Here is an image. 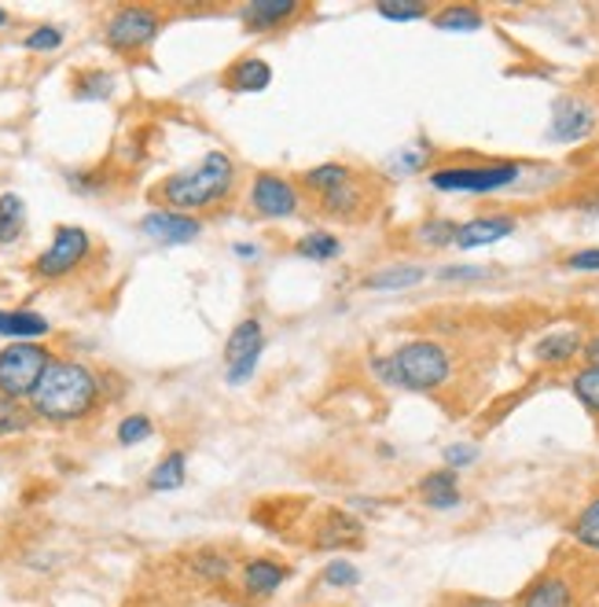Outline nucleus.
Listing matches in <instances>:
<instances>
[{"label": "nucleus", "mask_w": 599, "mask_h": 607, "mask_svg": "<svg viewBox=\"0 0 599 607\" xmlns=\"http://www.w3.org/2000/svg\"><path fill=\"white\" fill-rule=\"evenodd\" d=\"M30 423H34V409H23V401L0 398V439L30 431Z\"/></svg>", "instance_id": "nucleus-32"}, {"label": "nucleus", "mask_w": 599, "mask_h": 607, "mask_svg": "<svg viewBox=\"0 0 599 607\" xmlns=\"http://www.w3.org/2000/svg\"><path fill=\"white\" fill-rule=\"evenodd\" d=\"M52 350L40 342H8L0 350V398H34L37 383L52 369Z\"/></svg>", "instance_id": "nucleus-6"}, {"label": "nucleus", "mask_w": 599, "mask_h": 607, "mask_svg": "<svg viewBox=\"0 0 599 607\" xmlns=\"http://www.w3.org/2000/svg\"><path fill=\"white\" fill-rule=\"evenodd\" d=\"M302 191L317 202L324 218L334 221H364L375 210L372 185L361 170L347 166V162H320L302 174Z\"/></svg>", "instance_id": "nucleus-4"}, {"label": "nucleus", "mask_w": 599, "mask_h": 607, "mask_svg": "<svg viewBox=\"0 0 599 607\" xmlns=\"http://www.w3.org/2000/svg\"><path fill=\"white\" fill-rule=\"evenodd\" d=\"M151 434H155V423H151V417H144V412H129V417L118 423V442L121 445L148 442Z\"/></svg>", "instance_id": "nucleus-35"}, {"label": "nucleus", "mask_w": 599, "mask_h": 607, "mask_svg": "<svg viewBox=\"0 0 599 607\" xmlns=\"http://www.w3.org/2000/svg\"><path fill=\"white\" fill-rule=\"evenodd\" d=\"M361 541H364V523L342 509H328L320 515V523L313 526V549H320V552L342 556L347 549H357Z\"/></svg>", "instance_id": "nucleus-12"}, {"label": "nucleus", "mask_w": 599, "mask_h": 607, "mask_svg": "<svg viewBox=\"0 0 599 607\" xmlns=\"http://www.w3.org/2000/svg\"><path fill=\"white\" fill-rule=\"evenodd\" d=\"M577 590L563 571H544L519 593L515 607H574Z\"/></svg>", "instance_id": "nucleus-16"}, {"label": "nucleus", "mask_w": 599, "mask_h": 607, "mask_svg": "<svg viewBox=\"0 0 599 607\" xmlns=\"http://www.w3.org/2000/svg\"><path fill=\"white\" fill-rule=\"evenodd\" d=\"M563 266L571 272H599V247H582L574 255L563 258Z\"/></svg>", "instance_id": "nucleus-40"}, {"label": "nucleus", "mask_w": 599, "mask_h": 607, "mask_svg": "<svg viewBox=\"0 0 599 607\" xmlns=\"http://www.w3.org/2000/svg\"><path fill=\"white\" fill-rule=\"evenodd\" d=\"M456 232H460V221L423 218L420 225L412 229V240L420 243L423 250H445V247H456Z\"/></svg>", "instance_id": "nucleus-26"}, {"label": "nucleus", "mask_w": 599, "mask_h": 607, "mask_svg": "<svg viewBox=\"0 0 599 607\" xmlns=\"http://www.w3.org/2000/svg\"><path fill=\"white\" fill-rule=\"evenodd\" d=\"M515 232H519V218L515 214H479V218H471L460 225V232H456V247L482 250V247H493V243H501L507 236H515Z\"/></svg>", "instance_id": "nucleus-14"}, {"label": "nucleus", "mask_w": 599, "mask_h": 607, "mask_svg": "<svg viewBox=\"0 0 599 607\" xmlns=\"http://www.w3.org/2000/svg\"><path fill=\"white\" fill-rule=\"evenodd\" d=\"M467 607H507V604H501V600H471Z\"/></svg>", "instance_id": "nucleus-43"}, {"label": "nucleus", "mask_w": 599, "mask_h": 607, "mask_svg": "<svg viewBox=\"0 0 599 607\" xmlns=\"http://www.w3.org/2000/svg\"><path fill=\"white\" fill-rule=\"evenodd\" d=\"M232 250H236V258H243V261H254V258L261 255V250H258V247H250V243H236V247H232Z\"/></svg>", "instance_id": "nucleus-42"}, {"label": "nucleus", "mask_w": 599, "mask_h": 607, "mask_svg": "<svg viewBox=\"0 0 599 607\" xmlns=\"http://www.w3.org/2000/svg\"><path fill=\"white\" fill-rule=\"evenodd\" d=\"M26 229V202L23 196H15V191H4L0 196V243H15L19 236H23Z\"/></svg>", "instance_id": "nucleus-28"}, {"label": "nucleus", "mask_w": 599, "mask_h": 607, "mask_svg": "<svg viewBox=\"0 0 599 607\" xmlns=\"http://www.w3.org/2000/svg\"><path fill=\"white\" fill-rule=\"evenodd\" d=\"M426 280V269L415 266V261H394V266H383L368 272L361 280L364 291H412Z\"/></svg>", "instance_id": "nucleus-20"}, {"label": "nucleus", "mask_w": 599, "mask_h": 607, "mask_svg": "<svg viewBox=\"0 0 599 607\" xmlns=\"http://www.w3.org/2000/svg\"><path fill=\"white\" fill-rule=\"evenodd\" d=\"M582 364H588V369H599V331H596V336H588V339H585Z\"/></svg>", "instance_id": "nucleus-41"}, {"label": "nucleus", "mask_w": 599, "mask_h": 607, "mask_svg": "<svg viewBox=\"0 0 599 607\" xmlns=\"http://www.w3.org/2000/svg\"><path fill=\"white\" fill-rule=\"evenodd\" d=\"M236 185H239L236 159H232L228 151L213 148L196 162V166H188V170H180V174L162 180L158 199H162V210L196 218L199 210H210V207L228 202Z\"/></svg>", "instance_id": "nucleus-2"}, {"label": "nucleus", "mask_w": 599, "mask_h": 607, "mask_svg": "<svg viewBox=\"0 0 599 607\" xmlns=\"http://www.w3.org/2000/svg\"><path fill=\"white\" fill-rule=\"evenodd\" d=\"M599 115L596 107L582 96H560L552 104V118H548V140L552 144H582L596 133Z\"/></svg>", "instance_id": "nucleus-11"}, {"label": "nucleus", "mask_w": 599, "mask_h": 607, "mask_svg": "<svg viewBox=\"0 0 599 607\" xmlns=\"http://www.w3.org/2000/svg\"><path fill=\"white\" fill-rule=\"evenodd\" d=\"M302 15V0H250L239 12V23L247 34H272Z\"/></svg>", "instance_id": "nucleus-15"}, {"label": "nucleus", "mask_w": 599, "mask_h": 607, "mask_svg": "<svg viewBox=\"0 0 599 607\" xmlns=\"http://www.w3.org/2000/svg\"><path fill=\"white\" fill-rule=\"evenodd\" d=\"M585 339L588 336H582L577 328H555L533 342V358L537 364H544V369H566V364L582 361Z\"/></svg>", "instance_id": "nucleus-17"}, {"label": "nucleus", "mask_w": 599, "mask_h": 607, "mask_svg": "<svg viewBox=\"0 0 599 607\" xmlns=\"http://www.w3.org/2000/svg\"><path fill=\"white\" fill-rule=\"evenodd\" d=\"M247 207H250V214H258L261 221H291L302 214V207H306V191H302L298 180H291V177L258 174L247 188Z\"/></svg>", "instance_id": "nucleus-7"}, {"label": "nucleus", "mask_w": 599, "mask_h": 607, "mask_svg": "<svg viewBox=\"0 0 599 607\" xmlns=\"http://www.w3.org/2000/svg\"><path fill=\"white\" fill-rule=\"evenodd\" d=\"M89 250H93V240H89L85 229L59 225L52 243H48V247L37 255L34 272L40 280H63V277H70V272L81 266V261L89 258Z\"/></svg>", "instance_id": "nucleus-9"}, {"label": "nucleus", "mask_w": 599, "mask_h": 607, "mask_svg": "<svg viewBox=\"0 0 599 607\" xmlns=\"http://www.w3.org/2000/svg\"><path fill=\"white\" fill-rule=\"evenodd\" d=\"M522 162H456V166H434L426 185L445 196H496L522 185Z\"/></svg>", "instance_id": "nucleus-5"}, {"label": "nucleus", "mask_w": 599, "mask_h": 607, "mask_svg": "<svg viewBox=\"0 0 599 607\" xmlns=\"http://www.w3.org/2000/svg\"><path fill=\"white\" fill-rule=\"evenodd\" d=\"M566 534H571V541L577 549L599 556V493H592V498L574 512V520L566 523Z\"/></svg>", "instance_id": "nucleus-24"}, {"label": "nucleus", "mask_w": 599, "mask_h": 607, "mask_svg": "<svg viewBox=\"0 0 599 607\" xmlns=\"http://www.w3.org/2000/svg\"><path fill=\"white\" fill-rule=\"evenodd\" d=\"M375 15L387 19V23H423V19H431V8L415 4V0H379Z\"/></svg>", "instance_id": "nucleus-31"}, {"label": "nucleus", "mask_w": 599, "mask_h": 607, "mask_svg": "<svg viewBox=\"0 0 599 607\" xmlns=\"http://www.w3.org/2000/svg\"><path fill=\"white\" fill-rule=\"evenodd\" d=\"M185 479H188V457L180 450H174V453H166V457L155 464V471L148 475V490L169 493V490H180Z\"/></svg>", "instance_id": "nucleus-27"}, {"label": "nucleus", "mask_w": 599, "mask_h": 607, "mask_svg": "<svg viewBox=\"0 0 599 607\" xmlns=\"http://www.w3.org/2000/svg\"><path fill=\"white\" fill-rule=\"evenodd\" d=\"M158 34H162V15L155 12V8H144V4L118 8L104 26L107 48H115V52H121V56L144 52L148 45H155Z\"/></svg>", "instance_id": "nucleus-8"}, {"label": "nucleus", "mask_w": 599, "mask_h": 607, "mask_svg": "<svg viewBox=\"0 0 599 607\" xmlns=\"http://www.w3.org/2000/svg\"><path fill=\"white\" fill-rule=\"evenodd\" d=\"M361 567L347 560V556H334V560L324 563V571H320V582L328 585V590H357L361 585Z\"/></svg>", "instance_id": "nucleus-30"}, {"label": "nucleus", "mask_w": 599, "mask_h": 607, "mask_svg": "<svg viewBox=\"0 0 599 607\" xmlns=\"http://www.w3.org/2000/svg\"><path fill=\"white\" fill-rule=\"evenodd\" d=\"M571 394L577 398V405L588 412V417L599 420V369H588V364H582V369L571 376Z\"/></svg>", "instance_id": "nucleus-29"}, {"label": "nucleus", "mask_w": 599, "mask_h": 607, "mask_svg": "<svg viewBox=\"0 0 599 607\" xmlns=\"http://www.w3.org/2000/svg\"><path fill=\"white\" fill-rule=\"evenodd\" d=\"M99 405V376L81 361H52V369L45 372V380L37 383L30 409L37 420L48 423H81L96 412Z\"/></svg>", "instance_id": "nucleus-3"}, {"label": "nucleus", "mask_w": 599, "mask_h": 607, "mask_svg": "<svg viewBox=\"0 0 599 607\" xmlns=\"http://www.w3.org/2000/svg\"><path fill=\"white\" fill-rule=\"evenodd\" d=\"M287 579H291V567L280 560H269V556H254V560L243 563V574H239L247 596H258V600L272 596Z\"/></svg>", "instance_id": "nucleus-19"}, {"label": "nucleus", "mask_w": 599, "mask_h": 607, "mask_svg": "<svg viewBox=\"0 0 599 607\" xmlns=\"http://www.w3.org/2000/svg\"><path fill=\"white\" fill-rule=\"evenodd\" d=\"M431 144L426 140H420V144H409L401 148L398 155H394V166L401 170V174H420V170H426V162H431Z\"/></svg>", "instance_id": "nucleus-37"}, {"label": "nucleus", "mask_w": 599, "mask_h": 607, "mask_svg": "<svg viewBox=\"0 0 599 607\" xmlns=\"http://www.w3.org/2000/svg\"><path fill=\"white\" fill-rule=\"evenodd\" d=\"M191 571H196L199 579H207V582H225L232 574V560L225 552L202 549V552L191 556Z\"/></svg>", "instance_id": "nucleus-33"}, {"label": "nucleus", "mask_w": 599, "mask_h": 607, "mask_svg": "<svg viewBox=\"0 0 599 607\" xmlns=\"http://www.w3.org/2000/svg\"><path fill=\"white\" fill-rule=\"evenodd\" d=\"M0 26H8V12H4V8H0Z\"/></svg>", "instance_id": "nucleus-44"}, {"label": "nucleus", "mask_w": 599, "mask_h": 607, "mask_svg": "<svg viewBox=\"0 0 599 607\" xmlns=\"http://www.w3.org/2000/svg\"><path fill=\"white\" fill-rule=\"evenodd\" d=\"M479 445L471 442H449L442 450V468H453V471H467L471 464H479Z\"/></svg>", "instance_id": "nucleus-36"}, {"label": "nucleus", "mask_w": 599, "mask_h": 607, "mask_svg": "<svg viewBox=\"0 0 599 607\" xmlns=\"http://www.w3.org/2000/svg\"><path fill=\"white\" fill-rule=\"evenodd\" d=\"M225 85L232 93H266L272 85V67L261 56H243L225 70Z\"/></svg>", "instance_id": "nucleus-21"}, {"label": "nucleus", "mask_w": 599, "mask_h": 607, "mask_svg": "<svg viewBox=\"0 0 599 607\" xmlns=\"http://www.w3.org/2000/svg\"><path fill=\"white\" fill-rule=\"evenodd\" d=\"M140 232L158 247H185V243L199 240L202 221L191 214H174V210H151L140 218Z\"/></svg>", "instance_id": "nucleus-13"}, {"label": "nucleus", "mask_w": 599, "mask_h": 607, "mask_svg": "<svg viewBox=\"0 0 599 607\" xmlns=\"http://www.w3.org/2000/svg\"><path fill=\"white\" fill-rule=\"evenodd\" d=\"M485 277H493V272L482 266H442L438 269V280L445 283H467V280H485Z\"/></svg>", "instance_id": "nucleus-39"}, {"label": "nucleus", "mask_w": 599, "mask_h": 607, "mask_svg": "<svg viewBox=\"0 0 599 607\" xmlns=\"http://www.w3.org/2000/svg\"><path fill=\"white\" fill-rule=\"evenodd\" d=\"M48 331H52V324L34 310H0V336L4 339L34 342V339H45Z\"/></svg>", "instance_id": "nucleus-22"}, {"label": "nucleus", "mask_w": 599, "mask_h": 607, "mask_svg": "<svg viewBox=\"0 0 599 607\" xmlns=\"http://www.w3.org/2000/svg\"><path fill=\"white\" fill-rule=\"evenodd\" d=\"M420 501L431 512H453L463 504V490H460V471L453 468H438V471H426L420 486H415Z\"/></svg>", "instance_id": "nucleus-18"}, {"label": "nucleus", "mask_w": 599, "mask_h": 607, "mask_svg": "<svg viewBox=\"0 0 599 607\" xmlns=\"http://www.w3.org/2000/svg\"><path fill=\"white\" fill-rule=\"evenodd\" d=\"M431 26L442 34H474L485 26V12L474 4H445L438 12H431Z\"/></svg>", "instance_id": "nucleus-25"}, {"label": "nucleus", "mask_w": 599, "mask_h": 607, "mask_svg": "<svg viewBox=\"0 0 599 607\" xmlns=\"http://www.w3.org/2000/svg\"><path fill=\"white\" fill-rule=\"evenodd\" d=\"M368 372L383 387H398L412 394H438L453 383L456 358L438 339H409L390 353H375Z\"/></svg>", "instance_id": "nucleus-1"}, {"label": "nucleus", "mask_w": 599, "mask_h": 607, "mask_svg": "<svg viewBox=\"0 0 599 607\" xmlns=\"http://www.w3.org/2000/svg\"><path fill=\"white\" fill-rule=\"evenodd\" d=\"M294 255L313 261V266H328V261L342 258V240L328 229H309L294 240Z\"/></svg>", "instance_id": "nucleus-23"}, {"label": "nucleus", "mask_w": 599, "mask_h": 607, "mask_svg": "<svg viewBox=\"0 0 599 607\" xmlns=\"http://www.w3.org/2000/svg\"><path fill=\"white\" fill-rule=\"evenodd\" d=\"M23 45L30 48V52H56V48L63 45V30L59 26H37V30H30Z\"/></svg>", "instance_id": "nucleus-38"}, {"label": "nucleus", "mask_w": 599, "mask_h": 607, "mask_svg": "<svg viewBox=\"0 0 599 607\" xmlns=\"http://www.w3.org/2000/svg\"><path fill=\"white\" fill-rule=\"evenodd\" d=\"M115 89V78L107 70H85L74 78V100H107Z\"/></svg>", "instance_id": "nucleus-34"}, {"label": "nucleus", "mask_w": 599, "mask_h": 607, "mask_svg": "<svg viewBox=\"0 0 599 607\" xmlns=\"http://www.w3.org/2000/svg\"><path fill=\"white\" fill-rule=\"evenodd\" d=\"M261 353H266V324L258 317L239 320L225 339V380L232 387H243L258 372Z\"/></svg>", "instance_id": "nucleus-10"}]
</instances>
